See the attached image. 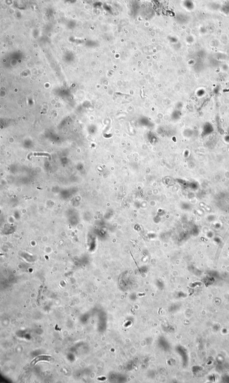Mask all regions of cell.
I'll use <instances>...</instances> for the list:
<instances>
[{
    "instance_id": "obj_1",
    "label": "cell",
    "mask_w": 229,
    "mask_h": 383,
    "mask_svg": "<svg viewBox=\"0 0 229 383\" xmlns=\"http://www.w3.org/2000/svg\"><path fill=\"white\" fill-rule=\"evenodd\" d=\"M50 359H51V357H50V356H44H44H37V357H36L35 358V359L33 360V361L31 362V364H36V363L39 362V361L40 362V361H50Z\"/></svg>"
}]
</instances>
